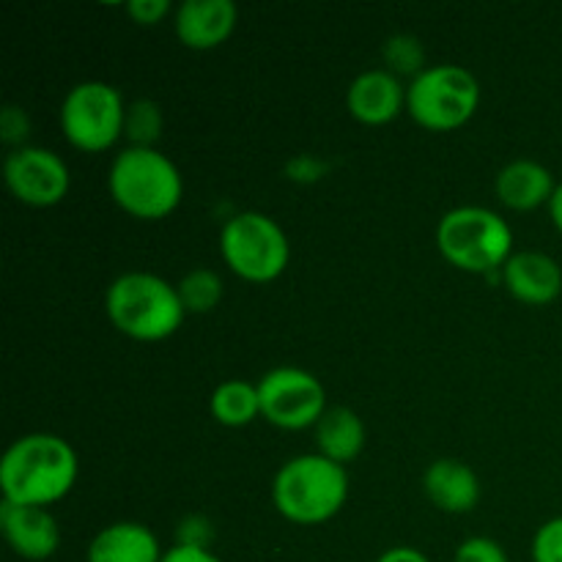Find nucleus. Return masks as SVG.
<instances>
[{
	"label": "nucleus",
	"mask_w": 562,
	"mask_h": 562,
	"mask_svg": "<svg viewBox=\"0 0 562 562\" xmlns=\"http://www.w3.org/2000/svg\"><path fill=\"white\" fill-rule=\"evenodd\" d=\"M384 69L393 71L395 77L409 75L415 80L423 69H426V49H423L420 38L409 36V33H395L384 42L382 49Z\"/></svg>",
	"instance_id": "4be33fe9"
},
{
	"label": "nucleus",
	"mask_w": 562,
	"mask_h": 562,
	"mask_svg": "<svg viewBox=\"0 0 562 562\" xmlns=\"http://www.w3.org/2000/svg\"><path fill=\"white\" fill-rule=\"evenodd\" d=\"M220 256L245 283L267 285L289 269L291 241L278 220L263 212H239L220 231Z\"/></svg>",
	"instance_id": "0eeeda50"
},
{
	"label": "nucleus",
	"mask_w": 562,
	"mask_h": 562,
	"mask_svg": "<svg viewBox=\"0 0 562 562\" xmlns=\"http://www.w3.org/2000/svg\"><path fill=\"white\" fill-rule=\"evenodd\" d=\"M258 398H261V417L283 431H302L316 428L324 412L329 409L327 390L318 382L316 373L296 366H280L258 379Z\"/></svg>",
	"instance_id": "1a4fd4ad"
},
{
	"label": "nucleus",
	"mask_w": 562,
	"mask_h": 562,
	"mask_svg": "<svg viewBox=\"0 0 562 562\" xmlns=\"http://www.w3.org/2000/svg\"><path fill=\"white\" fill-rule=\"evenodd\" d=\"M3 179L11 195L33 209L58 206L71 187L69 165L53 148L22 146L9 151L3 162Z\"/></svg>",
	"instance_id": "9d476101"
},
{
	"label": "nucleus",
	"mask_w": 562,
	"mask_h": 562,
	"mask_svg": "<svg viewBox=\"0 0 562 562\" xmlns=\"http://www.w3.org/2000/svg\"><path fill=\"white\" fill-rule=\"evenodd\" d=\"M376 562H431V560H428L426 552H420V549L415 547H393L387 549V552L379 554Z\"/></svg>",
	"instance_id": "c85d7f7f"
},
{
	"label": "nucleus",
	"mask_w": 562,
	"mask_h": 562,
	"mask_svg": "<svg viewBox=\"0 0 562 562\" xmlns=\"http://www.w3.org/2000/svg\"><path fill=\"white\" fill-rule=\"evenodd\" d=\"M214 525L209 516L203 514H190L179 521L176 527V543L179 547H195V549H212L214 543Z\"/></svg>",
	"instance_id": "a878e982"
},
{
	"label": "nucleus",
	"mask_w": 562,
	"mask_h": 562,
	"mask_svg": "<svg viewBox=\"0 0 562 562\" xmlns=\"http://www.w3.org/2000/svg\"><path fill=\"white\" fill-rule=\"evenodd\" d=\"M499 274H503V283L508 289V294L516 302H521V305H552L562 294V269L547 252H514Z\"/></svg>",
	"instance_id": "4468645a"
},
{
	"label": "nucleus",
	"mask_w": 562,
	"mask_h": 562,
	"mask_svg": "<svg viewBox=\"0 0 562 562\" xmlns=\"http://www.w3.org/2000/svg\"><path fill=\"white\" fill-rule=\"evenodd\" d=\"M549 217H552L554 228L562 236V181L558 184V190H554L552 201H549Z\"/></svg>",
	"instance_id": "c756f323"
},
{
	"label": "nucleus",
	"mask_w": 562,
	"mask_h": 562,
	"mask_svg": "<svg viewBox=\"0 0 562 562\" xmlns=\"http://www.w3.org/2000/svg\"><path fill=\"white\" fill-rule=\"evenodd\" d=\"M481 108V82L456 64L426 66L406 86V113L428 132L461 130Z\"/></svg>",
	"instance_id": "423d86ee"
},
{
	"label": "nucleus",
	"mask_w": 562,
	"mask_h": 562,
	"mask_svg": "<svg viewBox=\"0 0 562 562\" xmlns=\"http://www.w3.org/2000/svg\"><path fill=\"white\" fill-rule=\"evenodd\" d=\"M209 412L214 423L225 428H245L261 417V398H258V384L228 379L217 384L209 398Z\"/></svg>",
	"instance_id": "6ab92c4d"
},
{
	"label": "nucleus",
	"mask_w": 562,
	"mask_h": 562,
	"mask_svg": "<svg viewBox=\"0 0 562 562\" xmlns=\"http://www.w3.org/2000/svg\"><path fill=\"white\" fill-rule=\"evenodd\" d=\"M126 102L104 80H82L69 88L58 110V124L69 146L86 154H102L124 137Z\"/></svg>",
	"instance_id": "6e6552de"
},
{
	"label": "nucleus",
	"mask_w": 562,
	"mask_h": 562,
	"mask_svg": "<svg viewBox=\"0 0 562 562\" xmlns=\"http://www.w3.org/2000/svg\"><path fill=\"white\" fill-rule=\"evenodd\" d=\"M176 291H179V300L181 305H184L187 316H190V313L192 316L212 313L225 294L223 278L209 267L190 269V272L176 283Z\"/></svg>",
	"instance_id": "aec40b11"
},
{
	"label": "nucleus",
	"mask_w": 562,
	"mask_h": 562,
	"mask_svg": "<svg viewBox=\"0 0 562 562\" xmlns=\"http://www.w3.org/2000/svg\"><path fill=\"white\" fill-rule=\"evenodd\" d=\"M532 562H562V516L543 521L536 530Z\"/></svg>",
	"instance_id": "b1692460"
},
{
	"label": "nucleus",
	"mask_w": 562,
	"mask_h": 562,
	"mask_svg": "<svg viewBox=\"0 0 562 562\" xmlns=\"http://www.w3.org/2000/svg\"><path fill=\"white\" fill-rule=\"evenodd\" d=\"M0 137H3L5 146L14 148L27 146V137H31V115H27L25 108L20 104H5L0 110Z\"/></svg>",
	"instance_id": "393cba45"
},
{
	"label": "nucleus",
	"mask_w": 562,
	"mask_h": 562,
	"mask_svg": "<svg viewBox=\"0 0 562 562\" xmlns=\"http://www.w3.org/2000/svg\"><path fill=\"white\" fill-rule=\"evenodd\" d=\"M346 110L366 126H384L406 110V86L387 69H368L351 80Z\"/></svg>",
	"instance_id": "ddd939ff"
},
{
	"label": "nucleus",
	"mask_w": 562,
	"mask_h": 562,
	"mask_svg": "<svg viewBox=\"0 0 562 562\" xmlns=\"http://www.w3.org/2000/svg\"><path fill=\"white\" fill-rule=\"evenodd\" d=\"M80 461L58 434L36 431L14 439L0 459L3 503L49 508L75 488Z\"/></svg>",
	"instance_id": "f257e3e1"
},
{
	"label": "nucleus",
	"mask_w": 562,
	"mask_h": 562,
	"mask_svg": "<svg viewBox=\"0 0 562 562\" xmlns=\"http://www.w3.org/2000/svg\"><path fill=\"white\" fill-rule=\"evenodd\" d=\"M165 552L151 527L140 521H113L91 538L86 562H162Z\"/></svg>",
	"instance_id": "f3484780"
},
{
	"label": "nucleus",
	"mask_w": 562,
	"mask_h": 562,
	"mask_svg": "<svg viewBox=\"0 0 562 562\" xmlns=\"http://www.w3.org/2000/svg\"><path fill=\"white\" fill-rule=\"evenodd\" d=\"M162 130V110L154 99H135V102L126 104L124 137L132 148H157Z\"/></svg>",
	"instance_id": "412c9836"
},
{
	"label": "nucleus",
	"mask_w": 562,
	"mask_h": 562,
	"mask_svg": "<svg viewBox=\"0 0 562 562\" xmlns=\"http://www.w3.org/2000/svg\"><path fill=\"white\" fill-rule=\"evenodd\" d=\"M349 486L346 467L318 453H302L274 472L272 505L291 525L316 527L344 510Z\"/></svg>",
	"instance_id": "20e7f679"
},
{
	"label": "nucleus",
	"mask_w": 562,
	"mask_h": 562,
	"mask_svg": "<svg viewBox=\"0 0 562 562\" xmlns=\"http://www.w3.org/2000/svg\"><path fill=\"white\" fill-rule=\"evenodd\" d=\"M423 492L428 503L442 514H470L481 503V477L470 464L459 459H437L423 475Z\"/></svg>",
	"instance_id": "2eb2a0df"
},
{
	"label": "nucleus",
	"mask_w": 562,
	"mask_h": 562,
	"mask_svg": "<svg viewBox=\"0 0 562 562\" xmlns=\"http://www.w3.org/2000/svg\"><path fill=\"white\" fill-rule=\"evenodd\" d=\"M0 530L11 552L22 560L44 562L60 549V527L49 508L0 503Z\"/></svg>",
	"instance_id": "9b49d317"
},
{
	"label": "nucleus",
	"mask_w": 562,
	"mask_h": 562,
	"mask_svg": "<svg viewBox=\"0 0 562 562\" xmlns=\"http://www.w3.org/2000/svg\"><path fill=\"white\" fill-rule=\"evenodd\" d=\"M104 313L121 335L137 344L173 338L187 318L176 285L154 272L119 274L104 291Z\"/></svg>",
	"instance_id": "f03ea898"
},
{
	"label": "nucleus",
	"mask_w": 562,
	"mask_h": 562,
	"mask_svg": "<svg viewBox=\"0 0 562 562\" xmlns=\"http://www.w3.org/2000/svg\"><path fill=\"white\" fill-rule=\"evenodd\" d=\"M124 11L135 25L151 27L159 25V22L173 11V5H170L168 0H130V3L124 5Z\"/></svg>",
	"instance_id": "bb28decb"
},
{
	"label": "nucleus",
	"mask_w": 562,
	"mask_h": 562,
	"mask_svg": "<svg viewBox=\"0 0 562 562\" xmlns=\"http://www.w3.org/2000/svg\"><path fill=\"white\" fill-rule=\"evenodd\" d=\"M366 439V423L349 406H329L316 423V453L340 467H349L360 459Z\"/></svg>",
	"instance_id": "a211bd4d"
},
{
	"label": "nucleus",
	"mask_w": 562,
	"mask_h": 562,
	"mask_svg": "<svg viewBox=\"0 0 562 562\" xmlns=\"http://www.w3.org/2000/svg\"><path fill=\"white\" fill-rule=\"evenodd\" d=\"M437 247L445 261L461 272H503L514 256V231L494 209L456 206L439 220Z\"/></svg>",
	"instance_id": "39448f33"
},
{
	"label": "nucleus",
	"mask_w": 562,
	"mask_h": 562,
	"mask_svg": "<svg viewBox=\"0 0 562 562\" xmlns=\"http://www.w3.org/2000/svg\"><path fill=\"white\" fill-rule=\"evenodd\" d=\"M453 562H510V558L503 543L494 538L472 536L456 547Z\"/></svg>",
	"instance_id": "5701e85b"
},
{
	"label": "nucleus",
	"mask_w": 562,
	"mask_h": 562,
	"mask_svg": "<svg viewBox=\"0 0 562 562\" xmlns=\"http://www.w3.org/2000/svg\"><path fill=\"white\" fill-rule=\"evenodd\" d=\"M239 9L234 0H184L176 9L173 31L187 49L209 53L234 36Z\"/></svg>",
	"instance_id": "f8f14e48"
},
{
	"label": "nucleus",
	"mask_w": 562,
	"mask_h": 562,
	"mask_svg": "<svg viewBox=\"0 0 562 562\" xmlns=\"http://www.w3.org/2000/svg\"><path fill=\"white\" fill-rule=\"evenodd\" d=\"M162 562H225V560H220L212 549L179 547V543H173L170 549H165Z\"/></svg>",
	"instance_id": "cd10ccee"
},
{
	"label": "nucleus",
	"mask_w": 562,
	"mask_h": 562,
	"mask_svg": "<svg viewBox=\"0 0 562 562\" xmlns=\"http://www.w3.org/2000/svg\"><path fill=\"white\" fill-rule=\"evenodd\" d=\"M108 192L115 206L135 220H165L184 198L181 170L159 148L126 146L110 162Z\"/></svg>",
	"instance_id": "7ed1b4c3"
},
{
	"label": "nucleus",
	"mask_w": 562,
	"mask_h": 562,
	"mask_svg": "<svg viewBox=\"0 0 562 562\" xmlns=\"http://www.w3.org/2000/svg\"><path fill=\"white\" fill-rule=\"evenodd\" d=\"M558 181L547 165L536 159H514L494 179V195L510 212H536L549 206Z\"/></svg>",
	"instance_id": "dca6fc26"
}]
</instances>
